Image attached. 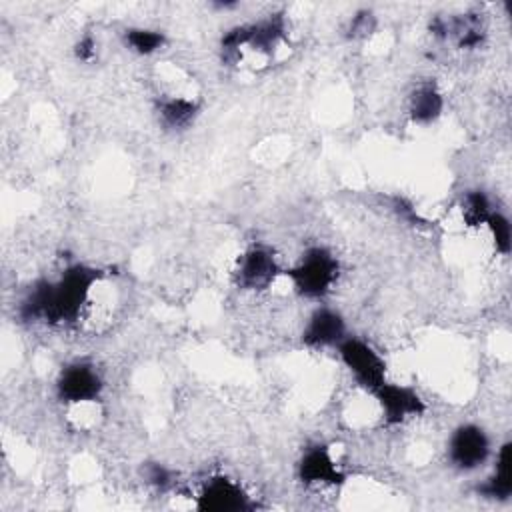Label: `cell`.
Segmentation results:
<instances>
[{"label": "cell", "mask_w": 512, "mask_h": 512, "mask_svg": "<svg viewBox=\"0 0 512 512\" xmlns=\"http://www.w3.org/2000/svg\"><path fill=\"white\" fill-rule=\"evenodd\" d=\"M284 274L276 254L264 244L248 246L236 260L234 280L240 290L262 292L268 290L276 278Z\"/></svg>", "instance_id": "8992f818"}, {"label": "cell", "mask_w": 512, "mask_h": 512, "mask_svg": "<svg viewBox=\"0 0 512 512\" xmlns=\"http://www.w3.org/2000/svg\"><path fill=\"white\" fill-rule=\"evenodd\" d=\"M372 26H374V16L368 10H362L356 16H352L348 32L352 38H356V36H364L366 32H370Z\"/></svg>", "instance_id": "ac0fdd59"}, {"label": "cell", "mask_w": 512, "mask_h": 512, "mask_svg": "<svg viewBox=\"0 0 512 512\" xmlns=\"http://www.w3.org/2000/svg\"><path fill=\"white\" fill-rule=\"evenodd\" d=\"M336 354L342 366L350 372L356 386L372 394L386 378V360L382 354L366 340L358 336H346L338 346Z\"/></svg>", "instance_id": "3957f363"}, {"label": "cell", "mask_w": 512, "mask_h": 512, "mask_svg": "<svg viewBox=\"0 0 512 512\" xmlns=\"http://www.w3.org/2000/svg\"><path fill=\"white\" fill-rule=\"evenodd\" d=\"M122 40L126 48L138 56H152L158 50H162V46L166 44L164 32L154 28H142V26L126 28L122 34Z\"/></svg>", "instance_id": "5bb4252c"}, {"label": "cell", "mask_w": 512, "mask_h": 512, "mask_svg": "<svg viewBox=\"0 0 512 512\" xmlns=\"http://www.w3.org/2000/svg\"><path fill=\"white\" fill-rule=\"evenodd\" d=\"M292 290L306 300L326 298L340 276V262L334 252L326 246H310L302 256L284 270Z\"/></svg>", "instance_id": "7a4b0ae2"}, {"label": "cell", "mask_w": 512, "mask_h": 512, "mask_svg": "<svg viewBox=\"0 0 512 512\" xmlns=\"http://www.w3.org/2000/svg\"><path fill=\"white\" fill-rule=\"evenodd\" d=\"M348 336L344 316L330 306H318L310 312L302 328V344L310 350L334 348Z\"/></svg>", "instance_id": "9c48e42d"}, {"label": "cell", "mask_w": 512, "mask_h": 512, "mask_svg": "<svg viewBox=\"0 0 512 512\" xmlns=\"http://www.w3.org/2000/svg\"><path fill=\"white\" fill-rule=\"evenodd\" d=\"M54 388L60 402L70 406H80V404L96 402L102 396L104 380L92 362L74 360L58 372Z\"/></svg>", "instance_id": "5b68a950"}, {"label": "cell", "mask_w": 512, "mask_h": 512, "mask_svg": "<svg viewBox=\"0 0 512 512\" xmlns=\"http://www.w3.org/2000/svg\"><path fill=\"white\" fill-rule=\"evenodd\" d=\"M372 396L378 402V408H380V414H382V422L386 426L404 424V422H408L412 418H418V416H422L426 412V402L408 384H398V382L384 380L372 392Z\"/></svg>", "instance_id": "52a82bcc"}, {"label": "cell", "mask_w": 512, "mask_h": 512, "mask_svg": "<svg viewBox=\"0 0 512 512\" xmlns=\"http://www.w3.org/2000/svg\"><path fill=\"white\" fill-rule=\"evenodd\" d=\"M194 506L204 512H240L250 510L252 502L236 480L228 476H212L202 484Z\"/></svg>", "instance_id": "30bf717a"}, {"label": "cell", "mask_w": 512, "mask_h": 512, "mask_svg": "<svg viewBox=\"0 0 512 512\" xmlns=\"http://www.w3.org/2000/svg\"><path fill=\"white\" fill-rule=\"evenodd\" d=\"M494 212L492 200L484 190H470L462 198V220L470 228H480L486 224Z\"/></svg>", "instance_id": "9a60e30c"}, {"label": "cell", "mask_w": 512, "mask_h": 512, "mask_svg": "<svg viewBox=\"0 0 512 512\" xmlns=\"http://www.w3.org/2000/svg\"><path fill=\"white\" fill-rule=\"evenodd\" d=\"M296 476L306 488H336L344 482V472L324 444L308 446L296 462Z\"/></svg>", "instance_id": "ba28073f"}, {"label": "cell", "mask_w": 512, "mask_h": 512, "mask_svg": "<svg viewBox=\"0 0 512 512\" xmlns=\"http://www.w3.org/2000/svg\"><path fill=\"white\" fill-rule=\"evenodd\" d=\"M102 272L88 264H70L56 278H40L24 294L18 314L26 322L54 326L80 322L90 308Z\"/></svg>", "instance_id": "6da1fadb"}, {"label": "cell", "mask_w": 512, "mask_h": 512, "mask_svg": "<svg viewBox=\"0 0 512 512\" xmlns=\"http://www.w3.org/2000/svg\"><path fill=\"white\" fill-rule=\"evenodd\" d=\"M484 226L490 232V238H492V244H494L496 252L506 256L512 248V228H510L508 216L500 210H494Z\"/></svg>", "instance_id": "2e32d148"}, {"label": "cell", "mask_w": 512, "mask_h": 512, "mask_svg": "<svg viewBox=\"0 0 512 512\" xmlns=\"http://www.w3.org/2000/svg\"><path fill=\"white\" fill-rule=\"evenodd\" d=\"M444 112V96L436 82H420L408 96V114L412 122L428 126L436 122Z\"/></svg>", "instance_id": "7c38bea8"}, {"label": "cell", "mask_w": 512, "mask_h": 512, "mask_svg": "<svg viewBox=\"0 0 512 512\" xmlns=\"http://www.w3.org/2000/svg\"><path fill=\"white\" fill-rule=\"evenodd\" d=\"M476 492L484 498L504 502L512 494V442L506 440L500 444L494 460L492 474L478 484Z\"/></svg>", "instance_id": "8fae6325"}, {"label": "cell", "mask_w": 512, "mask_h": 512, "mask_svg": "<svg viewBox=\"0 0 512 512\" xmlns=\"http://www.w3.org/2000/svg\"><path fill=\"white\" fill-rule=\"evenodd\" d=\"M78 58L82 60H90L94 56V40L92 38H84L80 44H78V50H76Z\"/></svg>", "instance_id": "d6986e66"}, {"label": "cell", "mask_w": 512, "mask_h": 512, "mask_svg": "<svg viewBox=\"0 0 512 512\" xmlns=\"http://www.w3.org/2000/svg\"><path fill=\"white\" fill-rule=\"evenodd\" d=\"M446 454L450 466L458 472H474L488 462L492 454V442L482 426L466 422L456 426L448 436Z\"/></svg>", "instance_id": "277c9868"}, {"label": "cell", "mask_w": 512, "mask_h": 512, "mask_svg": "<svg viewBox=\"0 0 512 512\" xmlns=\"http://www.w3.org/2000/svg\"><path fill=\"white\" fill-rule=\"evenodd\" d=\"M142 472H144V480L158 490H168L174 484V472L160 462L144 464Z\"/></svg>", "instance_id": "e0dca14e"}, {"label": "cell", "mask_w": 512, "mask_h": 512, "mask_svg": "<svg viewBox=\"0 0 512 512\" xmlns=\"http://www.w3.org/2000/svg\"><path fill=\"white\" fill-rule=\"evenodd\" d=\"M198 112H200V108H198L196 100H192L188 96L170 94V96H162L156 102V114H158L160 124L166 130H174V132L190 128L194 124Z\"/></svg>", "instance_id": "4fadbf2b"}]
</instances>
